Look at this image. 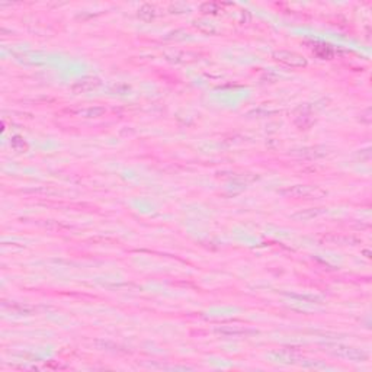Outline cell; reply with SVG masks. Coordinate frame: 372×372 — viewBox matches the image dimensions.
I'll return each mask as SVG.
<instances>
[{
	"label": "cell",
	"mask_w": 372,
	"mask_h": 372,
	"mask_svg": "<svg viewBox=\"0 0 372 372\" xmlns=\"http://www.w3.org/2000/svg\"><path fill=\"white\" fill-rule=\"evenodd\" d=\"M275 57L278 61L281 63H285L287 66H292V67H301V66H305V60L304 57L298 55V54H294V52H287V51H281V52H276Z\"/></svg>",
	"instance_id": "6da1fadb"
}]
</instances>
